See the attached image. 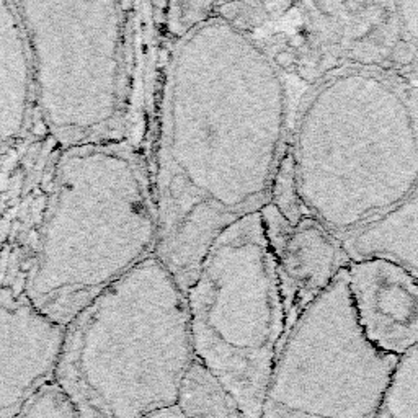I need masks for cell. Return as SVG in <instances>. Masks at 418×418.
Segmentation results:
<instances>
[{
	"label": "cell",
	"instance_id": "6da1fadb",
	"mask_svg": "<svg viewBox=\"0 0 418 418\" xmlns=\"http://www.w3.org/2000/svg\"><path fill=\"white\" fill-rule=\"evenodd\" d=\"M286 87L273 57L221 13L182 30L163 76L156 255L188 293L226 227L269 203Z\"/></svg>",
	"mask_w": 418,
	"mask_h": 418
},
{
	"label": "cell",
	"instance_id": "7a4b0ae2",
	"mask_svg": "<svg viewBox=\"0 0 418 418\" xmlns=\"http://www.w3.org/2000/svg\"><path fill=\"white\" fill-rule=\"evenodd\" d=\"M289 144L306 211L345 240L418 192L417 92L384 69H337L304 100Z\"/></svg>",
	"mask_w": 418,
	"mask_h": 418
},
{
	"label": "cell",
	"instance_id": "3957f363",
	"mask_svg": "<svg viewBox=\"0 0 418 418\" xmlns=\"http://www.w3.org/2000/svg\"><path fill=\"white\" fill-rule=\"evenodd\" d=\"M156 247V199L128 142L64 147L23 294L67 327Z\"/></svg>",
	"mask_w": 418,
	"mask_h": 418
},
{
	"label": "cell",
	"instance_id": "277c9868",
	"mask_svg": "<svg viewBox=\"0 0 418 418\" xmlns=\"http://www.w3.org/2000/svg\"><path fill=\"white\" fill-rule=\"evenodd\" d=\"M193 359L188 294L154 253L67 325L54 381L82 418H146L177 405Z\"/></svg>",
	"mask_w": 418,
	"mask_h": 418
},
{
	"label": "cell",
	"instance_id": "5b68a950",
	"mask_svg": "<svg viewBox=\"0 0 418 418\" xmlns=\"http://www.w3.org/2000/svg\"><path fill=\"white\" fill-rule=\"evenodd\" d=\"M33 67L35 107L64 147L124 141L134 4L17 2Z\"/></svg>",
	"mask_w": 418,
	"mask_h": 418
},
{
	"label": "cell",
	"instance_id": "8992f818",
	"mask_svg": "<svg viewBox=\"0 0 418 418\" xmlns=\"http://www.w3.org/2000/svg\"><path fill=\"white\" fill-rule=\"evenodd\" d=\"M187 294L195 358L224 385L243 418H262L286 330L262 213L216 237Z\"/></svg>",
	"mask_w": 418,
	"mask_h": 418
},
{
	"label": "cell",
	"instance_id": "52a82bcc",
	"mask_svg": "<svg viewBox=\"0 0 418 418\" xmlns=\"http://www.w3.org/2000/svg\"><path fill=\"white\" fill-rule=\"evenodd\" d=\"M347 263L283 340L262 418L378 415L399 358L364 337L352 304Z\"/></svg>",
	"mask_w": 418,
	"mask_h": 418
},
{
	"label": "cell",
	"instance_id": "ba28073f",
	"mask_svg": "<svg viewBox=\"0 0 418 418\" xmlns=\"http://www.w3.org/2000/svg\"><path fill=\"white\" fill-rule=\"evenodd\" d=\"M66 330L25 294L0 299V418H17L30 397L54 379Z\"/></svg>",
	"mask_w": 418,
	"mask_h": 418
},
{
	"label": "cell",
	"instance_id": "9c48e42d",
	"mask_svg": "<svg viewBox=\"0 0 418 418\" xmlns=\"http://www.w3.org/2000/svg\"><path fill=\"white\" fill-rule=\"evenodd\" d=\"M260 213L277 263L286 338L304 310L330 286L345 265L340 263L343 250L340 240L314 216H304L299 224L291 226L269 203Z\"/></svg>",
	"mask_w": 418,
	"mask_h": 418
},
{
	"label": "cell",
	"instance_id": "30bf717a",
	"mask_svg": "<svg viewBox=\"0 0 418 418\" xmlns=\"http://www.w3.org/2000/svg\"><path fill=\"white\" fill-rule=\"evenodd\" d=\"M348 289L364 337L383 353L400 358L418 345V281L381 257L347 263Z\"/></svg>",
	"mask_w": 418,
	"mask_h": 418
},
{
	"label": "cell",
	"instance_id": "8fae6325",
	"mask_svg": "<svg viewBox=\"0 0 418 418\" xmlns=\"http://www.w3.org/2000/svg\"><path fill=\"white\" fill-rule=\"evenodd\" d=\"M35 108L33 67L17 2L0 0V156L17 144Z\"/></svg>",
	"mask_w": 418,
	"mask_h": 418
},
{
	"label": "cell",
	"instance_id": "7c38bea8",
	"mask_svg": "<svg viewBox=\"0 0 418 418\" xmlns=\"http://www.w3.org/2000/svg\"><path fill=\"white\" fill-rule=\"evenodd\" d=\"M340 245L348 262L388 258L418 281V192L383 218L347 237Z\"/></svg>",
	"mask_w": 418,
	"mask_h": 418
},
{
	"label": "cell",
	"instance_id": "4fadbf2b",
	"mask_svg": "<svg viewBox=\"0 0 418 418\" xmlns=\"http://www.w3.org/2000/svg\"><path fill=\"white\" fill-rule=\"evenodd\" d=\"M177 409L185 418H243L237 402L197 358L180 385Z\"/></svg>",
	"mask_w": 418,
	"mask_h": 418
},
{
	"label": "cell",
	"instance_id": "5bb4252c",
	"mask_svg": "<svg viewBox=\"0 0 418 418\" xmlns=\"http://www.w3.org/2000/svg\"><path fill=\"white\" fill-rule=\"evenodd\" d=\"M376 418H418V345L397 359Z\"/></svg>",
	"mask_w": 418,
	"mask_h": 418
},
{
	"label": "cell",
	"instance_id": "9a60e30c",
	"mask_svg": "<svg viewBox=\"0 0 418 418\" xmlns=\"http://www.w3.org/2000/svg\"><path fill=\"white\" fill-rule=\"evenodd\" d=\"M269 204L286 219L291 226L299 224V221L308 216L298 192L296 182V162L291 144L286 142L279 163L274 172L272 190H269Z\"/></svg>",
	"mask_w": 418,
	"mask_h": 418
},
{
	"label": "cell",
	"instance_id": "2e32d148",
	"mask_svg": "<svg viewBox=\"0 0 418 418\" xmlns=\"http://www.w3.org/2000/svg\"><path fill=\"white\" fill-rule=\"evenodd\" d=\"M17 418H82L71 397L54 379L30 397Z\"/></svg>",
	"mask_w": 418,
	"mask_h": 418
},
{
	"label": "cell",
	"instance_id": "e0dca14e",
	"mask_svg": "<svg viewBox=\"0 0 418 418\" xmlns=\"http://www.w3.org/2000/svg\"><path fill=\"white\" fill-rule=\"evenodd\" d=\"M399 25L404 33V38L409 40L418 51V2L395 4Z\"/></svg>",
	"mask_w": 418,
	"mask_h": 418
},
{
	"label": "cell",
	"instance_id": "ac0fdd59",
	"mask_svg": "<svg viewBox=\"0 0 418 418\" xmlns=\"http://www.w3.org/2000/svg\"><path fill=\"white\" fill-rule=\"evenodd\" d=\"M390 61L397 67L415 66L418 61L417 47L409 40H405L404 36H400V38L394 41L393 47H390Z\"/></svg>",
	"mask_w": 418,
	"mask_h": 418
},
{
	"label": "cell",
	"instance_id": "d6986e66",
	"mask_svg": "<svg viewBox=\"0 0 418 418\" xmlns=\"http://www.w3.org/2000/svg\"><path fill=\"white\" fill-rule=\"evenodd\" d=\"M273 61L278 69L293 67V66H296V54L291 51H279L278 54L273 57Z\"/></svg>",
	"mask_w": 418,
	"mask_h": 418
},
{
	"label": "cell",
	"instance_id": "ffe728a7",
	"mask_svg": "<svg viewBox=\"0 0 418 418\" xmlns=\"http://www.w3.org/2000/svg\"><path fill=\"white\" fill-rule=\"evenodd\" d=\"M146 418H185V417L182 415V412L177 409V405H173V407H168V409L154 412V414L147 415Z\"/></svg>",
	"mask_w": 418,
	"mask_h": 418
},
{
	"label": "cell",
	"instance_id": "44dd1931",
	"mask_svg": "<svg viewBox=\"0 0 418 418\" xmlns=\"http://www.w3.org/2000/svg\"><path fill=\"white\" fill-rule=\"evenodd\" d=\"M417 97H418V92H417Z\"/></svg>",
	"mask_w": 418,
	"mask_h": 418
}]
</instances>
